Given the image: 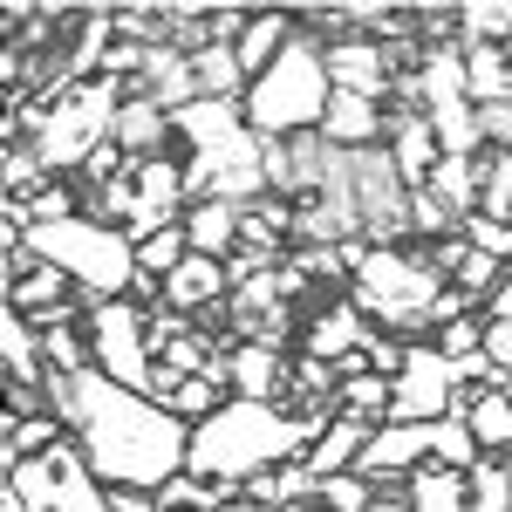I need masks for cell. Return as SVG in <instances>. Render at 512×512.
I'll return each instance as SVG.
<instances>
[{"mask_svg":"<svg viewBox=\"0 0 512 512\" xmlns=\"http://www.w3.org/2000/svg\"><path fill=\"white\" fill-rule=\"evenodd\" d=\"M431 349L444 355V362H472V355H485V315H458V321H444L431 335Z\"/></svg>","mask_w":512,"mask_h":512,"instance_id":"30","label":"cell"},{"mask_svg":"<svg viewBox=\"0 0 512 512\" xmlns=\"http://www.w3.org/2000/svg\"><path fill=\"white\" fill-rule=\"evenodd\" d=\"M226 383L246 403H287V383H294V355L267 349V342H233L226 349Z\"/></svg>","mask_w":512,"mask_h":512,"instance_id":"12","label":"cell"},{"mask_svg":"<svg viewBox=\"0 0 512 512\" xmlns=\"http://www.w3.org/2000/svg\"><path fill=\"white\" fill-rule=\"evenodd\" d=\"M390 403H396V376H376V369H369V376H349L342 396H335V410H342V417L376 424V431L390 424Z\"/></svg>","mask_w":512,"mask_h":512,"instance_id":"25","label":"cell"},{"mask_svg":"<svg viewBox=\"0 0 512 512\" xmlns=\"http://www.w3.org/2000/svg\"><path fill=\"white\" fill-rule=\"evenodd\" d=\"M164 308H178V315H212L219 301H233V274H226V260H205V253H192L178 274L164 280V294H158Z\"/></svg>","mask_w":512,"mask_h":512,"instance_id":"16","label":"cell"},{"mask_svg":"<svg viewBox=\"0 0 512 512\" xmlns=\"http://www.w3.org/2000/svg\"><path fill=\"white\" fill-rule=\"evenodd\" d=\"M369 437H376V424H355V417H335V424H328V431L315 437L308 465H315L321 478H342V472H355V465H362Z\"/></svg>","mask_w":512,"mask_h":512,"instance_id":"23","label":"cell"},{"mask_svg":"<svg viewBox=\"0 0 512 512\" xmlns=\"http://www.w3.org/2000/svg\"><path fill=\"white\" fill-rule=\"evenodd\" d=\"M328 424L335 417H301L287 403H246V396H233L219 417H205L192 431V465L185 472L219 478V485H246V478L274 472V465L308 458Z\"/></svg>","mask_w":512,"mask_h":512,"instance_id":"2","label":"cell"},{"mask_svg":"<svg viewBox=\"0 0 512 512\" xmlns=\"http://www.w3.org/2000/svg\"><path fill=\"white\" fill-rule=\"evenodd\" d=\"M89 355H96V369L123 383V390H151V369H158V355H151V308L144 301H89Z\"/></svg>","mask_w":512,"mask_h":512,"instance_id":"8","label":"cell"},{"mask_svg":"<svg viewBox=\"0 0 512 512\" xmlns=\"http://www.w3.org/2000/svg\"><path fill=\"white\" fill-rule=\"evenodd\" d=\"M294 35H301V14H253V21H246V35L233 41V48H239V69L260 82L280 55L294 48Z\"/></svg>","mask_w":512,"mask_h":512,"instance_id":"21","label":"cell"},{"mask_svg":"<svg viewBox=\"0 0 512 512\" xmlns=\"http://www.w3.org/2000/svg\"><path fill=\"white\" fill-rule=\"evenodd\" d=\"M321 137H328L335 151H376V144L390 137V103L335 89V103H328V117H321Z\"/></svg>","mask_w":512,"mask_h":512,"instance_id":"15","label":"cell"},{"mask_svg":"<svg viewBox=\"0 0 512 512\" xmlns=\"http://www.w3.org/2000/svg\"><path fill=\"white\" fill-rule=\"evenodd\" d=\"M431 458H437V465H451V472H472L485 451H478V437H472L465 417H444V424H437V451H431Z\"/></svg>","mask_w":512,"mask_h":512,"instance_id":"31","label":"cell"},{"mask_svg":"<svg viewBox=\"0 0 512 512\" xmlns=\"http://www.w3.org/2000/svg\"><path fill=\"white\" fill-rule=\"evenodd\" d=\"M0 369H7V390H41L48 383V355H41V328L28 315H0Z\"/></svg>","mask_w":512,"mask_h":512,"instance_id":"19","label":"cell"},{"mask_svg":"<svg viewBox=\"0 0 512 512\" xmlns=\"http://www.w3.org/2000/svg\"><path fill=\"white\" fill-rule=\"evenodd\" d=\"M0 512H110V485L96 478L76 437H62L55 451L21 458L0 478Z\"/></svg>","mask_w":512,"mask_h":512,"instance_id":"7","label":"cell"},{"mask_svg":"<svg viewBox=\"0 0 512 512\" xmlns=\"http://www.w3.org/2000/svg\"><path fill=\"white\" fill-rule=\"evenodd\" d=\"M472 437H478V451L485 458H506L512 451V396H499V390H478V403H472Z\"/></svg>","mask_w":512,"mask_h":512,"instance_id":"27","label":"cell"},{"mask_svg":"<svg viewBox=\"0 0 512 512\" xmlns=\"http://www.w3.org/2000/svg\"><path fill=\"white\" fill-rule=\"evenodd\" d=\"M328 103H335V82H328V55H321V41L301 28L294 48L280 55L267 76L246 89V123H253V137L260 144H274V137H301V130H321L328 117Z\"/></svg>","mask_w":512,"mask_h":512,"instance_id":"5","label":"cell"},{"mask_svg":"<svg viewBox=\"0 0 512 512\" xmlns=\"http://www.w3.org/2000/svg\"><path fill=\"white\" fill-rule=\"evenodd\" d=\"M478 219L512 226V151H478Z\"/></svg>","mask_w":512,"mask_h":512,"instance_id":"26","label":"cell"},{"mask_svg":"<svg viewBox=\"0 0 512 512\" xmlns=\"http://www.w3.org/2000/svg\"><path fill=\"white\" fill-rule=\"evenodd\" d=\"M369 335H376V321L355 308L349 294H335V301H321L308 328H301V355H321V362H342V355L369 349Z\"/></svg>","mask_w":512,"mask_h":512,"instance_id":"13","label":"cell"},{"mask_svg":"<svg viewBox=\"0 0 512 512\" xmlns=\"http://www.w3.org/2000/svg\"><path fill=\"white\" fill-rule=\"evenodd\" d=\"M171 137H178V117L164 110L158 96H144V89H130V103L117 110V144L130 151V158H164L171 151Z\"/></svg>","mask_w":512,"mask_h":512,"instance_id":"17","label":"cell"},{"mask_svg":"<svg viewBox=\"0 0 512 512\" xmlns=\"http://www.w3.org/2000/svg\"><path fill=\"white\" fill-rule=\"evenodd\" d=\"M48 417H62L82 458L96 465L103 485H137V492H164L171 478L192 465V424H178L158 396L123 390L103 369L82 376H48L41 383Z\"/></svg>","mask_w":512,"mask_h":512,"instance_id":"1","label":"cell"},{"mask_svg":"<svg viewBox=\"0 0 512 512\" xmlns=\"http://www.w3.org/2000/svg\"><path fill=\"white\" fill-rule=\"evenodd\" d=\"M35 260L62 267L82 287V301H123L137 294V246L117 226H96V219H62V226H35L28 233Z\"/></svg>","mask_w":512,"mask_h":512,"instance_id":"6","label":"cell"},{"mask_svg":"<svg viewBox=\"0 0 512 512\" xmlns=\"http://www.w3.org/2000/svg\"><path fill=\"white\" fill-rule=\"evenodd\" d=\"M178 144H185V178L198 198H233L253 205L267 198V144L253 137V123L239 103H192L178 110Z\"/></svg>","mask_w":512,"mask_h":512,"instance_id":"3","label":"cell"},{"mask_svg":"<svg viewBox=\"0 0 512 512\" xmlns=\"http://www.w3.org/2000/svg\"><path fill=\"white\" fill-rule=\"evenodd\" d=\"M451 294V280L431 267L424 246H369L355 260V280H349V301L376 328H390L403 342H431L437 335V301Z\"/></svg>","mask_w":512,"mask_h":512,"instance_id":"4","label":"cell"},{"mask_svg":"<svg viewBox=\"0 0 512 512\" xmlns=\"http://www.w3.org/2000/svg\"><path fill=\"white\" fill-rule=\"evenodd\" d=\"M185 239H192V253H205V260H233L239 239H246V205H233V198H198L192 212H185Z\"/></svg>","mask_w":512,"mask_h":512,"instance_id":"18","label":"cell"},{"mask_svg":"<svg viewBox=\"0 0 512 512\" xmlns=\"http://www.w3.org/2000/svg\"><path fill=\"white\" fill-rule=\"evenodd\" d=\"M451 396H458V362H444L431 342H410L403 376H396L390 424H437V417H451Z\"/></svg>","mask_w":512,"mask_h":512,"instance_id":"9","label":"cell"},{"mask_svg":"<svg viewBox=\"0 0 512 512\" xmlns=\"http://www.w3.org/2000/svg\"><path fill=\"white\" fill-rule=\"evenodd\" d=\"M485 355L492 369H512V321H485Z\"/></svg>","mask_w":512,"mask_h":512,"instance_id":"33","label":"cell"},{"mask_svg":"<svg viewBox=\"0 0 512 512\" xmlns=\"http://www.w3.org/2000/svg\"><path fill=\"white\" fill-rule=\"evenodd\" d=\"M424 192H437L458 219H465V226H472V219H478V158H444Z\"/></svg>","mask_w":512,"mask_h":512,"instance_id":"28","label":"cell"},{"mask_svg":"<svg viewBox=\"0 0 512 512\" xmlns=\"http://www.w3.org/2000/svg\"><path fill=\"white\" fill-rule=\"evenodd\" d=\"M485 321H512V274H506V287L485 301Z\"/></svg>","mask_w":512,"mask_h":512,"instance_id":"34","label":"cell"},{"mask_svg":"<svg viewBox=\"0 0 512 512\" xmlns=\"http://www.w3.org/2000/svg\"><path fill=\"white\" fill-rule=\"evenodd\" d=\"M465 89H472L478 110L506 103V96H512V55H506V48H492V41H465Z\"/></svg>","mask_w":512,"mask_h":512,"instance_id":"24","label":"cell"},{"mask_svg":"<svg viewBox=\"0 0 512 512\" xmlns=\"http://www.w3.org/2000/svg\"><path fill=\"white\" fill-rule=\"evenodd\" d=\"M48 185V164L35 158V144H0V198H35Z\"/></svg>","mask_w":512,"mask_h":512,"instance_id":"29","label":"cell"},{"mask_svg":"<svg viewBox=\"0 0 512 512\" xmlns=\"http://www.w3.org/2000/svg\"><path fill=\"white\" fill-rule=\"evenodd\" d=\"M410 485V512H472V472H451V465H417L403 478Z\"/></svg>","mask_w":512,"mask_h":512,"instance_id":"22","label":"cell"},{"mask_svg":"<svg viewBox=\"0 0 512 512\" xmlns=\"http://www.w3.org/2000/svg\"><path fill=\"white\" fill-rule=\"evenodd\" d=\"M219 512H280V506H253V499H233V506H219Z\"/></svg>","mask_w":512,"mask_h":512,"instance_id":"35","label":"cell"},{"mask_svg":"<svg viewBox=\"0 0 512 512\" xmlns=\"http://www.w3.org/2000/svg\"><path fill=\"white\" fill-rule=\"evenodd\" d=\"M383 151L396 158V171H403V185L410 192H424L437 178V164H444V144H437V130L424 110H390V137H383Z\"/></svg>","mask_w":512,"mask_h":512,"instance_id":"14","label":"cell"},{"mask_svg":"<svg viewBox=\"0 0 512 512\" xmlns=\"http://www.w3.org/2000/svg\"><path fill=\"white\" fill-rule=\"evenodd\" d=\"M321 55H328V82H335V89L390 103V89H396V62H390V48H383L376 35H342V41H321Z\"/></svg>","mask_w":512,"mask_h":512,"instance_id":"11","label":"cell"},{"mask_svg":"<svg viewBox=\"0 0 512 512\" xmlns=\"http://www.w3.org/2000/svg\"><path fill=\"white\" fill-rule=\"evenodd\" d=\"M82 301V287L62 267H48V260H35L21 280H7V308L14 315H28V321H41V315H62V308H76Z\"/></svg>","mask_w":512,"mask_h":512,"instance_id":"20","label":"cell"},{"mask_svg":"<svg viewBox=\"0 0 512 512\" xmlns=\"http://www.w3.org/2000/svg\"><path fill=\"white\" fill-rule=\"evenodd\" d=\"M369 506H376V485L362 472L328 478V492H321V512H369Z\"/></svg>","mask_w":512,"mask_h":512,"instance_id":"32","label":"cell"},{"mask_svg":"<svg viewBox=\"0 0 512 512\" xmlns=\"http://www.w3.org/2000/svg\"><path fill=\"white\" fill-rule=\"evenodd\" d=\"M328 164H335V144H328L321 130L274 137V144H267V192L287 198V205H308V198L328 185Z\"/></svg>","mask_w":512,"mask_h":512,"instance_id":"10","label":"cell"}]
</instances>
